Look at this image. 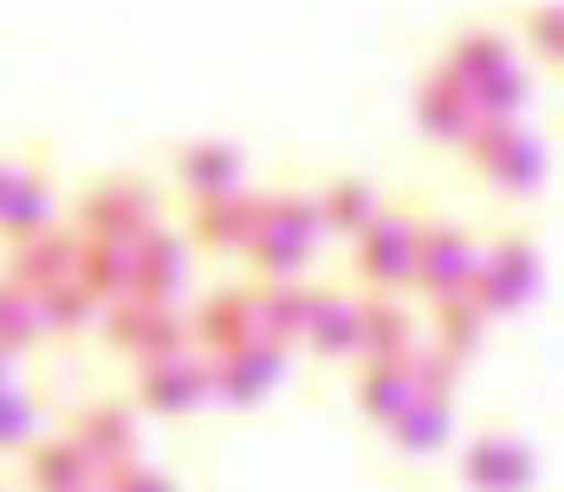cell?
Returning <instances> with one entry per match:
<instances>
[{
    "label": "cell",
    "instance_id": "cell-16",
    "mask_svg": "<svg viewBox=\"0 0 564 492\" xmlns=\"http://www.w3.org/2000/svg\"><path fill=\"white\" fill-rule=\"evenodd\" d=\"M182 278H188V240H182L175 227L156 220L143 240H130V298H143V305H175Z\"/></svg>",
    "mask_w": 564,
    "mask_h": 492
},
{
    "label": "cell",
    "instance_id": "cell-30",
    "mask_svg": "<svg viewBox=\"0 0 564 492\" xmlns=\"http://www.w3.org/2000/svg\"><path fill=\"white\" fill-rule=\"evenodd\" d=\"M98 298L72 278V285H53V292H40V325H46V337H78V330L98 325Z\"/></svg>",
    "mask_w": 564,
    "mask_h": 492
},
{
    "label": "cell",
    "instance_id": "cell-9",
    "mask_svg": "<svg viewBox=\"0 0 564 492\" xmlns=\"http://www.w3.org/2000/svg\"><path fill=\"white\" fill-rule=\"evenodd\" d=\"M98 330H105V343H111L117 357H130V363H156V357H175V350H195L188 318L175 305H143V298L105 305Z\"/></svg>",
    "mask_w": 564,
    "mask_h": 492
},
{
    "label": "cell",
    "instance_id": "cell-23",
    "mask_svg": "<svg viewBox=\"0 0 564 492\" xmlns=\"http://www.w3.org/2000/svg\"><path fill=\"white\" fill-rule=\"evenodd\" d=\"M46 227H58L53 220V175L40 163H20L7 201H0V247H20V240H33Z\"/></svg>",
    "mask_w": 564,
    "mask_h": 492
},
{
    "label": "cell",
    "instance_id": "cell-4",
    "mask_svg": "<svg viewBox=\"0 0 564 492\" xmlns=\"http://www.w3.org/2000/svg\"><path fill=\"white\" fill-rule=\"evenodd\" d=\"M156 227V188L143 175H98L85 182L78 208H72V233L78 240H98V247H130Z\"/></svg>",
    "mask_w": 564,
    "mask_h": 492
},
{
    "label": "cell",
    "instance_id": "cell-7",
    "mask_svg": "<svg viewBox=\"0 0 564 492\" xmlns=\"http://www.w3.org/2000/svg\"><path fill=\"white\" fill-rule=\"evenodd\" d=\"M460 156L494 195H532L545 182V150L525 123H480Z\"/></svg>",
    "mask_w": 564,
    "mask_h": 492
},
{
    "label": "cell",
    "instance_id": "cell-1",
    "mask_svg": "<svg viewBox=\"0 0 564 492\" xmlns=\"http://www.w3.org/2000/svg\"><path fill=\"white\" fill-rule=\"evenodd\" d=\"M435 65L467 85V98L480 105V123H519V110L532 98V85L519 72V53H512V40L500 26H460Z\"/></svg>",
    "mask_w": 564,
    "mask_h": 492
},
{
    "label": "cell",
    "instance_id": "cell-27",
    "mask_svg": "<svg viewBox=\"0 0 564 492\" xmlns=\"http://www.w3.org/2000/svg\"><path fill=\"white\" fill-rule=\"evenodd\" d=\"M454 440V408H435V402H409L402 422L390 428V447L402 460H429Z\"/></svg>",
    "mask_w": 564,
    "mask_h": 492
},
{
    "label": "cell",
    "instance_id": "cell-29",
    "mask_svg": "<svg viewBox=\"0 0 564 492\" xmlns=\"http://www.w3.org/2000/svg\"><path fill=\"white\" fill-rule=\"evenodd\" d=\"M40 337H46V325H40V298H33L26 285L0 278V357H20V350H33Z\"/></svg>",
    "mask_w": 564,
    "mask_h": 492
},
{
    "label": "cell",
    "instance_id": "cell-25",
    "mask_svg": "<svg viewBox=\"0 0 564 492\" xmlns=\"http://www.w3.org/2000/svg\"><path fill=\"white\" fill-rule=\"evenodd\" d=\"M429 311H435V318H429V330H435L429 343L467 370V363L480 357V343H487V325H494V318H487V311H480L467 292H460V298H442V305H429Z\"/></svg>",
    "mask_w": 564,
    "mask_h": 492
},
{
    "label": "cell",
    "instance_id": "cell-8",
    "mask_svg": "<svg viewBox=\"0 0 564 492\" xmlns=\"http://www.w3.org/2000/svg\"><path fill=\"white\" fill-rule=\"evenodd\" d=\"M474 266H480V240L454 220H422L415 233V273H409V292H422L429 305L442 298H460L474 285Z\"/></svg>",
    "mask_w": 564,
    "mask_h": 492
},
{
    "label": "cell",
    "instance_id": "cell-6",
    "mask_svg": "<svg viewBox=\"0 0 564 492\" xmlns=\"http://www.w3.org/2000/svg\"><path fill=\"white\" fill-rule=\"evenodd\" d=\"M454 473H460L467 492H539V453H532V440L519 435V428L480 422L467 435V447H460Z\"/></svg>",
    "mask_w": 564,
    "mask_h": 492
},
{
    "label": "cell",
    "instance_id": "cell-10",
    "mask_svg": "<svg viewBox=\"0 0 564 492\" xmlns=\"http://www.w3.org/2000/svg\"><path fill=\"white\" fill-rule=\"evenodd\" d=\"M208 395H215V370H208L202 350H175V357H156V363H137V376H130L137 415H163V422L195 415Z\"/></svg>",
    "mask_w": 564,
    "mask_h": 492
},
{
    "label": "cell",
    "instance_id": "cell-12",
    "mask_svg": "<svg viewBox=\"0 0 564 492\" xmlns=\"http://www.w3.org/2000/svg\"><path fill=\"white\" fill-rule=\"evenodd\" d=\"M415 130H422L429 143H442V150H467L474 130H480V105L467 98V85L448 78L442 65H429V72L415 78Z\"/></svg>",
    "mask_w": 564,
    "mask_h": 492
},
{
    "label": "cell",
    "instance_id": "cell-28",
    "mask_svg": "<svg viewBox=\"0 0 564 492\" xmlns=\"http://www.w3.org/2000/svg\"><path fill=\"white\" fill-rule=\"evenodd\" d=\"M78 285H85L98 305L130 298V247H98V240H85V253H78Z\"/></svg>",
    "mask_w": 564,
    "mask_h": 492
},
{
    "label": "cell",
    "instance_id": "cell-17",
    "mask_svg": "<svg viewBox=\"0 0 564 492\" xmlns=\"http://www.w3.org/2000/svg\"><path fill=\"white\" fill-rule=\"evenodd\" d=\"M208 370H215V402H227V408H260L285 376V350H273V343H240L227 357H208Z\"/></svg>",
    "mask_w": 564,
    "mask_h": 492
},
{
    "label": "cell",
    "instance_id": "cell-15",
    "mask_svg": "<svg viewBox=\"0 0 564 492\" xmlns=\"http://www.w3.org/2000/svg\"><path fill=\"white\" fill-rule=\"evenodd\" d=\"M78 253H85V240H78L72 227H46V233L7 247L0 278H13V285H26V292L40 298V292H53V285H72V278H78Z\"/></svg>",
    "mask_w": 564,
    "mask_h": 492
},
{
    "label": "cell",
    "instance_id": "cell-18",
    "mask_svg": "<svg viewBox=\"0 0 564 492\" xmlns=\"http://www.w3.org/2000/svg\"><path fill=\"white\" fill-rule=\"evenodd\" d=\"M170 175L188 201H215V195H240L247 156L234 143H221V136H195V143H182L170 156Z\"/></svg>",
    "mask_w": 564,
    "mask_h": 492
},
{
    "label": "cell",
    "instance_id": "cell-22",
    "mask_svg": "<svg viewBox=\"0 0 564 492\" xmlns=\"http://www.w3.org/2000/svg\"><path fill=\"white\" fill-rule=\"evenodd\" d=\"M350 402H357V415H364L370 428L390 435L395 422H402V408L415 402L409 357H402V363H357V370H350Z\"/></svg>",
    "mask_w": 564,
    "mask_h": 492
},
{
    "label": "cell",
    "instance_id": "cell-13",
    "mask_svg": "<svg viewBox=\"0 0 564 492\" xmlns=\"http://www.w3.org/2000/svg\"><path fill=\"white\" fill-rule=\"evenodd\" d=\"M357 325H364V292L350 278H312V325H305V350L325 363H357Z\"/></svg>",
    "mask_w": 564,
    "mask_h": 492
},
{
    "label": "cell",
    "instance_id": "cell-35",
    "mask_svg": "<svg viewBox=\"0 0 564 492\" xmlns=\"http://www.w3.org/2000/svg\"><path fill=\"white\" fill-rule=\"evenodd\" d=\"M13 175H20V156H7V150H0V201H7V188H13Z\"/></svg>",
    "mask_w": 564,
    "mask_h": 492
},
{
    "label": "cell",
    "instance_id": "cell-14",
    "mask_svg": "<svg viewBox=\"0 0 564 492\" xmlns=\"http://www.w3.org/2000/svg\"><path fill=\"white\" fill-rule=\"evenodd\" d=\"M267 195H215V201H188V227L182 240L202 247V253H247L253 247V227H260Z\"/></svg>",
    "mask_w": 564,
    "mask_h": 492
},
{
    "label": "cell",
    "instance_id": "cell-21",
    "mask_svg": "<svg viewBox=\"0 0 564 492\" xmlns=\"http://www.w3.org/2000/svg\"><path fill=\"white\" fill-rule=\"evenodd\" d=\"M20 486L26 492H91L105 480H98V467L85 460V447L72 435H40L20 453Z\"/></svg>",
    "mask_w": 564,
    "mask_h": 492
},
{
    "label": "cell",
    "instance_id": "cell-36",
    "mask_svg": "<svg viewBox=\"0 0 564 492\" xmlns=\"http://www.w3.org/2000/svg\"><path fill=\"white\" fill-rule=\"evenodd\" d=\"M13 389V357H0V395Z\"/></svg>",
    "mask_w": 564,
    "mask_h": 492
},
{
    "label": "cell",
    "instance_id": "cell-5",
    "mask_svg": "<svg viewBox=\"0 0 564 492\" xmlns=\"http://www.w3.org/2000/svg\"><path fill=\"white\" fill-rule=\"evenodd\" d=\"M415 233L422 220L415 208H377V220L350 240V285H364L370 298H402L409 273H415Z\"/></svg>",
    "mask_w": 564,
    "mask_h": 492
},
{
    "label": "cell",
    "instance_id": "cell-19",
    "mask_svg": "<svg viewBox=\"0 0 564 492\" xmlns=\"http://www.w3.org/2000/svg\"><path fill=\"white\" fill-rule=\"evenodd\" d=\"M312 325V278H253V343L292 350Z\"/></svg>",
    "mask_w": 564,
    "mask_h": 492
},
{
    "label": "cell",
    "instance_id": "cell-34",
    "mask_svg": "<svg viewBox=\"0 0 564 492\" xmlns=\"http://www.w3.org/2000/svg\"><path fill=\"white\" fill-rule=\"evenodd\" d=\"M98 492H182L175 486V473H163V467H150V460H137V467H123V473H111Z\"/></svg>",
    "mask_w": 564,
    "mask_h": 492
},
{
    "label": "cell",
    "instance_id": "cell-38",
    "mask_svg": "<svg viewBox=\"0 0 564 492\" xmlns=\"http://www.w3.org/2000/svg\"><path fill=\"white\" fill-rule=\"evenodd\" d=\"M91 492H98V486H91Z\"/></svg>",
    "mask_w": 564,
    "mask_h": 492
},
{
    "label": "cell",
    "instance_id": "cell-2",
    "mask_svg": "<svg viewBox=\"0 0 564 492\" xmlns=\"http://www.w3.org/2000/svg\"><path fill=\"white\" fill-rule=\"evenodd\" d=\"M318 195L305 188H273L267 208H260V227H253V278H312V253H318Z\"/></svg>",
    "mask_w": 564,
    "mask_h": 492
},
{
    "label": "cell",
    "instance_id": "cell-26",
    "mask_svg": "<svg viewBox=\"0 0 564 492\" xmlns=\"http://www.w3.org/2000/svg\"><path fill=\"white\" fill-rule=\"evenodd\" d=\"M377 208H383V195L364 175H332L318 188V220H325V233H344V240H357L377 220Z\"/></svg>",
    "mask_w": 564,
    "mask_h": 492
},
{
    "label": "cell",
    "instance_id": "cell-33",
    "mask_svg": "<svg viewBox=\"0 0 564 492\" xmlns=\"http://www.w3.org/2000/svg\"><path fill=\"white\" fill-rule=\"evenodd\" d=\"M519 40H525V53L532 58L564 65V7H532V13L519 20Z\"/></svg>",
    "mask_w": 564,
    "mask_h": 492
},
{
    "label": "cell",
    "instance_id": "cell-3",
    "mask_svg": "<svg viewBox=\"0 0 564 492\" xmlns=\"http://www.w3.org/2000/svg\"><path fill=\"white\" fill-rule=\"evenodd\" d=\"M539 233L532 227H500L494 240H480V266H474V285L467 298L487 311V318H512L532 305L539 292Z\"/></svg>",
    "mask_w": 564,
    "mask_h": 492
},
{
    "label": "cell",
    "instance_id": "cell-11",
    "mask_svg": "<svg viewBox=\"0 0 564 492\" xmlns=\"http://www.w3.org/2000/svg\"><path fill=\"white\" fill-rule=\"evenodd\" d=\"M65 435L85 447V460L98 467V480H111V473H123V467L143 460V422H137V402H123V395H105V402L72 408Z\"/></svg>",
    "mask_w": 564,
    "mask_h": 492
},
{
    "label": "cell",
    "instance_id": "cell-37",
    "mask_svg": "<svg viewBox=\"0 0 564 492\" xmlns=\"http://www.w3.org/2000/svg\"><path fill=\"white\" fill-rule=\"evenodd\" d=\"M0 492H7V480H0Z\"/></svg>",
    "mask_w": 564,
    "mask_h": 492
},
{
    "label": "cell",
    "instance_id": "cell-24",
    "mask_svg": "<svg viewBox=\"0 0 564 492\" xmlns=\"http://www.w3.org/2000/svg\"><path fill=\"white\" fill-rule=\"evenodd\" d=\"M415 357V311L402 298L364 292V325H357V363H402Z\"/></svg>",
    "mask_w": 564,
    "mask_h": 492
},
{
    "label": "cell",
    "instance_id": "cell-20",
    "mask_svg": "<svg viewBox=\"0 0 564 492\" xmlns=\"http://www.w3.org/2000/svg\"><path fill=\"white\" fill-rule=\"evenodd\" d=\"M188 337L202 357H227V350L253 343V285H215L188 311Z\"/></svg>",
    "mask_w": 564,
    "mask_h": 492
},
{
    "label": "cell",
    "instance_id": "cell-31",
    "mask_svg": "<svg viewBox=\"0 0 564 492\" xmlns=\"http://www.w3.org/2000/svg\"><path fill=\"white\" fill-rule=\"evenodd\" d=\"M409 376H415V402L454 408V395H460V363H454V357H442L435 343H415V357H409Z\"/></svg>",
    "mask_w": 564,
    "mask_h": 492
},
{
    "label": "cell",
    "instance_id": "cell-32",
    "mask_svg": "<svg viewBox=\"0 0 564 492\" xmlns=\"http://www.w3.org/2000/svg\"><path fill=\"white\" fill-rule=\"evenodd\" d=\"M40 440V402L13 383L0 395V453H26Z\"/></svg>",
    "mask_w": 564,
    "mask_h": 492
}]
</instances>
